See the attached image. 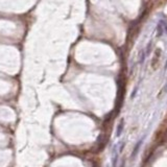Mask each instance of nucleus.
Wrapping results in <instances>:
<instances>
[{
	"label": "nucleus",
	"instance_id": "1",
	"mask_svg": "<svg viewBox=\"0 0 167 167\" xmlns=\"http://www.w3.org/2000/svg\"><path fill=\"white\" fill-rule=\"evenodd\" d=\"M144 138H145V136H143V137L141 138V139H140L139 141L137 142V144L135 145L134 151H133V153H132V159L136 158V156L138 155V153H139V151H140V147H141V145H142L143 141H144Z\"/></svg>",
	"mask_w": 167,
	"mask_h": 167
},
{
	"label": "nucleus",
	"instance_id": "2",
	"mask_svg": "<svg viewBox=\"0 0 167 167\" xmlns=\"http://www.w3.org/2000/svg\"><path fill=\"white\" fill-rule=\"evenodd\" d=\"M113 157H112V163L113 166L116 167L117 166V161H118V151H117V145H114V148H113V153H112Z\"/></svg>",
	"mask_w": 167,
	"mask_h": 167
},
{
	"label": "nucleus",
	"instance_id": "3",
	"mask_svg": "<svg viewBox=\"0 0 167 167\" xmlns=\"http://www.w3.org/2000/svg\"><path fill=\"white\" fill-rule=\"evenodd\" d=\"M123 126H124V122L123 119H121L119 124L117 125V131H116V137H120L121 134H122V131H123Z\"/></svg>",
	"mask_w": 167,
	"mask_h": 167
},
{
	"label": "nucleus",
	"instance_id": "4",
	"mask_svg": "<svg viewBox=\"0 0 167 167\" xmlns=\"http://www.w3.org/2000/svg\"><path fill=\"white\" fill-rule=\"evenodd\" d=\"M123 146H124V142H121L120 147H119V153H121V151H122V149H123Z\"/></svg>",
	"mask_w": 167,
	"mask_h": 167
},
{
	"label": "nucleus",
	"instance_id": "5",
	"mask_svg": "<svg viewBox=\"0 0 167 167\" xmlns=\"http://www.w3.org/2000/svg\"><path fill=\"white\" fill-rule=\"evenodd\" d=\"M164 93H167V82H166V84H165V86H164Z\"/></svg>",
	"mask_w": 167,
	"mask_h": 167
},
{
	"label": "nucleus",
	"instance_id": "6",
	"mask_svg": "<svg viewBox=\"0 0 167 167\" xmlns=\"http://www.w3.org/2000/svg\"><path fill=\"white\" fill-rule=\"evenodd\" d=\"M165 69H167V61H166V64H165Z\"/></svg>",
	"mask_w": 167,
	"mask_h": 167
}]
</instances>
